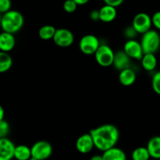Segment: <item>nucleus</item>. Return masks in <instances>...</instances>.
<instances>
[{
    "label": "nucleus",
    "mask_w": 160,
    "mask_h": 160,
    "mask_svg": "<svg viewBox=\"0 0 160 160\" xmlns=\"http://www.w3.org/2000/svg\"><path fill=\"white\" fill-rule=\"evenodd\" d=\"M90 134L93 139L95 147L101 152H105L115 147L120 138L118 128L112 124H103L92 129Z\"/></svg>",
    "instance_id": "f257e3e1"
},
{
    "label": "nucleus",
    "mask_w": 160,
    "mask_h": 160,
    "mask_svg": "<svg viewBox=\"0 0 160 160\" xmlns=\"http://www.w3.org/2000/svg\"><path fill=\"white\" fill-rule=\"evenodd\" d=\"M23 24L24 18L21 13L11 9L9 12L2 14L0 27L2 31L15 34L23 28Z\"/></svg>",
    "instance_id": "f03ea898"
},
{
    "label": "nucleus",
    "mask_w": 160,
    "mask_h": 160,
    "mask_svg": "<svg viewBox=\"0 0 160 160\" xmlns=\"http://www.w3.org/2000/svg\"><path fill=\"white\" fill-rule=\"evenodd\" d=\"M144 54L156 53L160 49V35L156 30H149L142 35L141 39Z\"/></svg>",
    "instance_id": "7ed1b4c3"
},
{
    "label": "nucleus",
    "mask_w": 160,
    "mask_h": 160,
    "mask_svg": "<svg viewBox=\"0 0 160 160\" xmlns=\"http://www.w3.org/2000/svg\"><path fill=\"white\" fill-rule=\"evenodd\" d=\"M94 55L96 62L102 67H109L113 64L115 53L108 45H100Z\"/></svg>",
    "instance_id": "20e7f679"
},
{
    "label": "nucleus",
    "mask_w": 160,
    "mask_h": 160,
    "mask_svg": "<svg viewBox=\"0 0 160 160\" xmlns=\"http://www.w3.org/2000/svg\"><path fill=\"white\" fill-rule=\"evenodd\" d=\"M31 156L37 160H46L52 154V147L46 141H38L31 147Z\"/></svg>",
    "instance_id": "39448f33"
},
{
    "label": "nucleus",
    "mask_w": 160,
    "mask_h": 160,
    "mask_svg": "<svg viewBox=\"0 0 160 160\" xmlns=\"http://www.w3.org/2000/svg\"><path fill=\"white\" fill-rule=\"evenodd\" d=\"M99 39L94 35H85L79 42V49L84 54L93 55L100 46Z\"/></svg>",
    "instance_id": "423d86ee"
},
{
    "label": "nucleus",
    "mask_w": 160,
    "mask_h": 160,
    "mask_svg": "<svg viewBox=\"0 0 160 160\" xmlns=\"http://www.w3.org/2000/svg\"><path fill=\"white\" fill-rule=\"evenodd\" d=\"M132 26L138 34H145L151 30L152 26V17L146 13H138L133 19Z\"/></svg>",
    "instance_id": "0eeeda50"
},
{
    "label": "nucleus",
    "mask_w": 160,
    "mask_h": 160,
    "mask_svg": "<svg viewBox=\"0 0 160 160\" xmlns=\"http://www.w3.org/2000/svg\"><path fill=\"white\" fill-rule=\"evenodd\" d=\"M55 44L59 47H69L74 42V35L70 30L67 28L56 29V34L53 37Z\"/></svg>",
    "instance_id": "6e6552de"
},
{
    "label": "nucleus",
    "mask_w": 160,
    "mask_h": 160,
    "mask_svg": "<svg viewBox=\"0 0 160 160\" xmlns=\"http://www.w3.org/2000/svg\"><path fill=\"white\" fill-rule=\"evenodd\" d=\"M123 51L131 59L141 61L144 56L142 44L135 39H128L124 44Z\"/></svg>",
    "instance_id": "1a4fd4ad"
},
{
    "label": "nucleus",
    "mask_w": 160,
    "mask_h": 160,
    "mask_svg": "<svg viewBox=\"0 0 160 160\" xmlns=\"http://www.w3.org/2000/svg\"><path fill=\"white\" fill-rule=\"evenodd\" d=\"M15 147L9 138H0V160H12L14 158Z\"/></svg>",
    "instance_id": "9d476101"
},
{
    "label": "nucleus",
    "mask_w": 160,
    "mask_h": 160,
    "mask_svg": "<svg viewBox=\"0 0 160 160\" xmlns=\"http://www.w3.org/2000/svg\"><path fill=\"white\" fill-rule=\"evenodd\" d=\"M95 147L93 139L90 133L81 135L76 141V148L80 153L88 154Z\"/></svg>",
    "instance_id": "9b49d317"
},
{
    "label": "nucleus",
    "mask_w": 160,
    "mask_h": 160,
    "mask_svg": "<svg viewBox=\"0 0 160 160\" xmlns=\"http://www.w3.org/2000/svg\"><path fill=\"white\" fill-rule=\"evenodd\" d=\"M16 45V39L13 34L2 31L0 33V51L9 53L13 50Z\"/></svg>",
    "instance_id": "f8f14e48"
},
{
    "label": "nucleus",
    "mask_w": 160,
    "mask_h": 160,
    "mask_svg": "<svg viewBox=\"0 0 160 160\" xmlns=\"http://www.w3.org/2000/svg\"><path fill=\"white\" fill-rule=\"evenodd\" d=\"M112 65L117 70L120 71L131 67V58L124 51H118L115 53Z\"/></svg>",
    "instance_id": "ddd939ff"
},
{
    "label": "nucleus",
    "mask_w": 160,
    "mask_h": 160,
    "mask_svg": "<svg viewBox=\"0 0 160 160\" xmlns=\"http://www.w3.org/2000/svg\"><path fill=\"white\" fill-rule=\"evenodd\" d=\"M117 16V8L105 5L99 9V20L104 23H110L113 21Z\"/></svg>",
    "instance_id": "4468645a"
},
{
    "label": "nucleus",
    "mask_w": 160,
    "mask_h": 160,
    "mask_svg": "<svg viewBox=\"0 0 160 160\" xmlns=\"http://www.w3.org/2000/svg\"><path fill=\"white\" fill-rule=\"evenodd\" d=\"M137 75L135 72L131 67L120 71L119 74V81L123 86H131L135 83Z\"/></svg>",
    "instance_id": "2eb2a0df"
},
{
    "label": "nucleus",
    "mask_w": 160,
    "mask_h": 160,
    "mask_svg": "<svg viewBox=\"0 0 160 160\" xmlns=\"http://www.w3.org/2000/svg\"><path fill=\"white\" fill-rule=\"evenodd\" d=\"M102 158L103 160H127V155L124 151L115 146L103 152Z\"/></svg>",
    "instance_id": "dca6fc26"
},
{
    "label": "nucleus",
    "mask_w": 160,
    "mask_h": 160,
    "mask_svg": "<svg viewBox=\"0 0 160 160\" xmlns=\"http://www.w3.org/2000/svg\"><path fill=\"white\" fill-rule=\"evenodd\" d=\"M146 147L151 158L159 160L160 158V136H152L148 141Z\"/></svg>",
    "instance_id": "f3484780"
},
{
    "label": "nucleus",
    "mask_w": 160,
    "mask_h": 160,
    "mask_svg": "<svg viewBox=\"0 0 160 160\" xmlns=\"http://www.w3.org/2000/svg\"><path fill=\"white\" fill-rule=\"evenodd\" d=\"M141 63L145 71L152 72L157 66V58L154 53H145L141 60Z\"/></svg>",
    "instance_id": "a211bd4d"
},
{
    "label": "nucleus",
    "mask_w": 160,
    "mask_h": 160,
    "mask_svg": "<svg viewBox=\"0 0 160 160\" xmlns=\"http://www.w3.org/2000/svg\"><path fill=\"white\" fill-rule=\"evenodd\" d=\"M31 158V147L24 144L16 146L15 151H14V158L17 160H29Z\"/></svg>",
    "instance_id": "6ab92c4d"
},
{
    "label": "nucleus",
    "mask_w": 160,
    "mask_h": 160,
    "mask_svg": "<svg viewBox=\"0 0 160 160\" xmlns=\"http://www.w3.org/2000/svg\"><path fill=\"white\" fill-rule=\"evenodd\" d=\"M12 65V59L9 53L0 51V73L8 72Z\"/></svg>",
    "instance_id": "aec40b11"
},
{
    "label": "nucleus",
    "mask_w": 160,
    "mask_h": 160,
    "mask_svg": "<svg viewBox=\"0 0 160 160\" xmlns=\"http://www.w3.org/2000/svg\"><path fill=\"white\" fill-rule=\"evenodd\" d=\"M56 28L51 24H46L42 26L38 31V35L43 40H50L53 39L56 34Z\"/></svg>",
    "instance_id": "412c9836"
},
{
    "label": "nucleus",
    "mask_w": 160,
    "mask_h": 160,
    "mask_svg": "<svg viewBox=\"0 0 160 160\" xmlns=\"http://www.w3.org/2000/svg\"><path fill=\"white\" fill-rule=\"evenodd\" d=\"M132 160H150V154L147 147H138L133 151Z\"/></svg>",
    "instance_id": "4be33fe9"
},
{
    "label": "nucleus",
    "mask_w": 160,
    "mask_h": 160,
    "mask_svg": "<svg viewBox=\"0 0 160 160\" xmlns=\"http://www.w3.org/2000/svg\"><path fill=\"white\" fill-rule=\"evenodd\" d=\"M152 86L154 92L158 95H160V72H156L153 75L152 79Z\"/></svg>",
    "instance_id": "5701e85b"
},
{
    "label": "nucleus",
    "mask_w": 160,
    "mask_h": 160,
    "mask_svg": "<svg viewBox=\"0 0 160 160\" xmlns=\"http://www.w3.org/2000/svg\"><path fill=\"white\" fill-rule=\"evenodd\" d=\"M78 6L73 0H66L63 3V9L68 13H73L77 10Z\"/></svg>",
    "instance_id": "b1692460"
},
{
    "label": "nucleus",
    "mask_w": 160,
    "mask_h": 160,
    "mask_svg": "<svg viewBox=\"0 0 160 160\" xmlns=\"http://www.w3.org/2000/svg\"><path fill=\"white\" fill-rule=\"evenodd\" d=\"M9 124L7 121L0 120V138H4L8 136L9 133Z\"/></svg>",
    "instance_id": "393cba45"
},
{
    "label": "nucleus",
    "mask_w": 160,
    "mask_h": 160,
    "mask_svg": "<svg viewBox=\"0 0 160 160\" xmlns=\"http://www.w3.org/2000/svg\"><path fill=\"white\" fill-rule=\"evenodd\" d=\"M11 0H0V13L4 14L11 10Z\"/></svg>",
    "instance_id": "a878e982"
},
{
    "label": "nucleus",
    "mask_w": 160,
    "mask_h": 160,
    "mask_svg": "<svg viewBox=\"0 0 160 160\" xmlns=\"http://www.w3.org/2000/svg\"><path fill=\"white\" fill-rule=\"evenodd\" d=\"M138 34V33L136 31V30L133 28V26H128V28H125L124 30V35L128 39H134V38L136 37V35Z\"/></svg>",
    "instance_id": "bb28decb"
},
{
    "label": "nucleus",
    "mask_w": 160,
    "mask_h": 160,
    "mask_svg": "<svg viewBox=\"0 0 160 160\" xmlns=\"http://www.w3.org/2000/svg\"><path fill=\"white\" fill-rule=\"evenodd\" d=\"M152 25L156 29L160 30V11H157L155 13L152 17Z\"/></svg>",
    "instance_id": "cd10ccee"
},
{
    "label": "nucleus",
    "mask_w": 160,
    "mask_h": 160,
    "mask_svg": "<svg viewBox=\"0 0 160 160\" xmlns=\"http://www.w3.org/2000/svg\"><path fill=\"white\" fill-rule=\"evenodd\" d=\"M106 5H109V6H113V7H118V6H121L124 0H103Z\"/></svg>",
    "instance_id": "c85d7f7f"
},
{
    "label": "nucleus",
    "mask_w": 160,
    "mask_h": 160,
    "mask_svg": "<svg viewBox=\"0 0 160 160\" xmlns=\"http://www.w3.org/2000/svg\"><path fill=\"white\" fill-rule=\"evenodd\" d=\"M89 16H90L91 20H94V21L99 20V10H97V9L92 10L90 14H89Z\"/></svg>",
    "instance_id": "c756f323"
},
{
    "label": "nucleus",
    "mask_w": 160,
    "mask_h": 160,
    "mask_svg": "<svg viewBox=\"0 0 160 160\" xmlns=\"http://www.w3.org/2000/svg\"><path fill=\"white\" fill-rule=\"evenodd\" d=\"M78 6H83V5H85L88 3L90 0H73Z\"/></svg>",
    "instance_id": "7c9ffc66"
},
{
    "label": "nucleus",
    "mask_w": 160,
    "mask_h": 160,
    "mask_svg": "<svg viewBox=\"0 0 160 160\" xmlns=\"http://www.w3.org/2000/svg\"><path fill=\"white\" fill-rule=\"evenodd\" d=\"M5 116V110L3 108V107L0 104V120H2L4 119Z\"/></svg>",
    "instance_id": "2f4dec72"
},
{
    "label": "nucleus",
    "mask_w": 160,
    "mask_h": 160,
    "mask_svg": "<svg viewBox=\"0 0 160 160\" xmlns=\"http://www.w3.org/2000/svg\"><path fill=\"white\" fill-rule=\"evenodd\" d=\"M90 160H103L102 155H95L90 158Z\"/></svg>",
    "instance_id": "473e14b6"
},
{
    "label": "nucleus",
    "mask_w": 160,
    "mask_h": 160,
    "mask_svg": "<svg viewBox=\"0 0 160 160\" xmlns=\"http://www.w3.org/2000/svg\"><path fill=\"white\" fill-rule=\"evenodd\" d=\"M29 160H37V159H36V158H34V157H32V156H31V158H30V159Z\"/></svg>",
    "instance_id": "72a5a7b5"
},
{
    "label": "nucleus",
    "mask_w": 160,
    "mask_h": 160,
    "mask_svg": "<svg viewBox=\"0 0 160 160\" xmlns=\"http://www.w3.org/2000/svg\"><path fill=\"white\" fill-rule=\"evenodd\" d=\"M2 14L0 13V25H1V20H2Z\"/></svg>",
    "instance_id": "f704fd0d"
},
{
    "label": "nucleus",
    "mask_w": 160,
    "mask_h": 160,
    "mask_svg": "<svg viewBox=\"0 0 160 160\" xmlns=\"http://www.w3.org/2000/svg\"><path fill=\"white\" fill-rule=\"evenodd\" d=\"M159 160H160V158H159Z\"/></svg>",
    "instance_id": "c9c22d12"
}]
</instances>
